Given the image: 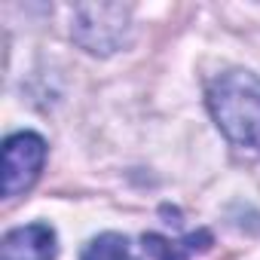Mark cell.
Masks as SVG:
<instances>
[{
	"mask_svg": "<svg viewBox=\"0 0 260 260\" xmlns=\"http://www.w3.org/2000/svg\"><path fill=\"white\" fill-rule=\"evenodd\" d=\"M80 260H138V254L122 233H101L83 248Z\"/></svg>",
	"mask_w": 260,
	"mask_h": 260,
	"instance_id": "cell-5",
	"label": "cell"
},
{
	"mask_svg": "<svg viewBox=\"0 0 260 260\" xmlns=\"http://www.w3.org/2000/svg\"><path fill=\"white\" fill-rule=\"evenodd\" d=\"M128 10L125 7H77L74 10V40L95 55H110L125 43Z\"/></svg>",
	"mask_w": 260,
	"mask_h": 260,
	"instance_id": "cell-2",
	"label": "cell"
},
{
	"mask_svg": "<svg viewBox=\"0 0 260 260\" xmlns=\"http://www.w3.org/2000/svg\"><path fill=\"white\" fill-rule=\"evenodd\" d=\"M46 162V141L37 132H16L4 144V199L28 193Z\"/></svg>",
	"mask_w": 260,
	"mask_h": 260,
	"instance_id": "cell-3",
	"label": "cell"
},
{
	"mask_svg": "<svg viewBox=\"0 0 260 260\" xmlns=\"http://www.w3.org/2000/svg\"><path fill=\"white\" fill-rule=\"evenodd\" d=\"M55 230L49 223H28L4 236L0 260H55Z\"/></svg>",
	"mask_w": 260,
	"mask_h": 260,
	"instance_id": "cell-4",
	"label": "cell"
},
{
	"mask_svg": "<svg viewBox=\"0 0 260 260\" xmlns=\"http://www.w3.org/2000/svg\"><path fill=\"white\" fill-rule=\"evenodd\" d=\"M208 110L230 144L260 153V77L233 68L211 80Z\"/></svg>",
	"mask_w": 260,
	"mask_h": 260,
	"instance_id": "cell-1",
	"label": "cell"
},
{
	"mask_svg": "<svg viewBox=\"0 0 260 260\" xmlns=\"http://www.w3.org/2000/svg\"><path fill=\"white\" fill-rule=\"evenodd\" d=\"M141 245H144V254H150L153 260H187L190 254L187 242H172L159 233H144Z\"/></svg>",
	"mask_w": 260,
	"mask_h": 260,
	"instance_id": "cell-6",
	"label": "cell"
}]
</instances>
